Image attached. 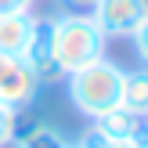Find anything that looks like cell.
<instances>
[{
    "mask_svg": "<svg viewBox=\"0 0 148 148\" xmlns=\"http://www.w3.org/2000/svg\"><path fill=\"white\" fill-rule=\"evenodd\" d=\"M105 43L108 36L98 29V22L87 11H69L54 18V58L65 76L105 58Z\"/></svg>",
    "mask_w": 148,
    "mask_h": 148,
    "instance_id": "6da1fadb",
    "label": "cell"
},
{
    "mask_svg": "<svg viewBox=\"0 0 148 148\" xmlns=\"http://www.w3.org/2000/svg\"><path fill=\"white\" fill-rule=\"evenodd\" d=\"M123 72L127 69H119V65L108 62V58H98V62L69 72L65 79H69V98H72V105H76V112L98 119L101 112L116 108L119 98H123Z\"/></svg>",
    "mask_w": 148,
    "mask_h": 148,
    "instance_id": "7a4b0ae2",
    "label": "cell"
},
{
    "mask_svg": "<svg viewBox=\"0 0 148 148\" xmlns=\"http://www.w3.org/2000/svg\"><path fill=\"white\" fill-rule=\"evenodd\" d=\"M40 79L29 69V62L22 54H4L0 51V101L11 108H29L40 94Z\"/></svg>",
    "mask_w": 148,
    "mask_h": 148,
    "instance_id": "3957f363",
    "label": "cell"
},
{
    "mask_svg": "<svg viewBox=\"0 0 148 148\" xmlns=\"http://www.w3.org/2000/svg\"><path fill=\"white\" fill-rule=\"evenodd\" d=\"M90 18L108 40L119 36H134L137 25L148 18V0H98L90 7Z\"/></svg>",
    "mask_w": 148,
    "mask_h": 148,
    "instance_id": "277c9868",
    "label": "cell"
},
{
    "mask_svg": "<svg viewBox=\"0 0 148 148\" xmlns=\"http://www.w3.org/2000/svg\"><path fill=\"white\" fill-rule=\"evenodd\" d=\"M22 58L29 62V69L36 72L40 83H58V79H65L62 65H58V58H54V18H36L33 22V36H29Z\"/></svg>",
    "mask_w": 148,
    "mask_h": 148,
    "instance_id": "5b68a950",
    "label": "cell"
},
{
    "mask_svg": "<svg viewBox=\"0 0 148 148\" xmlns=\"http://www.w3.org/2000/svg\"><path fill=\"white\" fill-rule=\"evenodd\" d=\"M33 14L22 11V14H4L0 18V51L4 54H22L29 43V36H33Z\"/></svg>",
    "mask_w": 148,
    "mask_h": 148,
    "instance_id": "8992f818",
    "label": "cell"
},
{
    "mask_svg": "<svg viewBox=\"0 0 148 148\" xmlns=\"http://www.w3.org/2000/svg\"><path fill=\"white\" fill-rule=\"evenodd\" d=\"M141 119H145V116H137V112H130V108L116 105V108H108V112H101L98 119H94V127H98L108 141H130Z\"/></svg>",
    "mask_w": 148,
    "mask_h": 148,
    "instance_id": "52a82bcc",
    "label": "cell"
},
{
    "mask_svg": "<svg viewBox=\"0 0 148 148\" xmlns=\"http://www.w3.org/2000/svg\"><path fill=\"white\" fill-rule=\"evenodd\" d=\"M123 108L137 116H148V69H134V72H123Z\"/></svg>",
    "mask_w": 148,
    "mask_h": 148,
    "instance_id": "ba28073f",
    "label": "cell"
},
{
    "mask_svg": "<svg viewBox=\"0 0 148 148\" xmlns=\"http://www.w3.org/2000/svg\"><path fill=\"white\" fill-rule=\"evenodd\" d=\"M65 145H69V141H65L54 127H47V123H40V127H36L29 137L14 141V148H65Z\"/></svg>",
    "mask_w": 148,
    "mask_h": 148,
    "instance_id": "9c48e42d",
    "label": "cell"
},
{
    "mask_svg": "<svg viewBox=\"0 0 148 148\" xmlns=\"http://www.w3.org/2000/svg\"><path fill=\"white\" fill-rule=\"evenodd\" d=\"M14 116H18V108H11V105L0 101V148H7L11 137H14Z\"/></svg>",
    "mask_w": 148,
    "mask_h": 148,
    "instance_id": "30bf717a",
    "label": "cell"
},
{
    "mask_svg": "<svg viewBox=\"0 0 148 148\" xmlns=\"http://www.w3.org/2000/svg\"><path fill=\"white\" fill-rule=\"evenodd\" d=\"M130 40H134V51H137V58H141V62L148 65V18L141 22V25H137V33L130 36Z\"/></svg>",
    "mask_w": 148,
    "mask_h": 148,
    "instance_id": "8fae6325",
    "label": "cell"
},
{
    "mask_svg": "<svg viewBox=\"0 0 148 148\" xmlns=\"http://www.w3.org/2000/svg\"><path fill=\"white\" fill-rule=\"evenodd\" d=\"M105 141H108V137L101 134L98 127H90V130H87V134L76 141V148H105Z\"/></svg>",
    "mask_w": 148,
    "mask_h": 148,
    "instance_id": "7c38bea8",
    "label": "cell"
},
{
    "mask_svg": "<svg viewBox=\"0 0 148 148\" xmlns=\"http://www.w3.org/2000/svg\"><path fill=\"white\" fill-rule=\"evenodd\" d=\"M29 7H33V0H0V18L4 14H22Z\"/></svg>",
    "mask_w": 148,
    "mask_h": 148,
    "instance_id": "4fadbf2b",
    "label": "cell"
},
{
    "mask_svg": "<svg viewBox=\"0 0 148 148\" xmlns=\"http://www.w3.org/2000/svg\"><path fill=\"white\" fill-rule=\"evenodd\" d=\"M130 145H134V148H148V116L137 123V130H134V137H130Z\"/></svg>",
    "mask_w": 148,
    "mask_h": 148,
    "instance_id": "5bb4252c",
    "label": "cell"
},
{
    "mask_svg": "<svg viewBox=\"0 0 148 148\" xmlns=\"http://www.w3.org/2000/svg\"><path fill=\"white\" fill-rule=\"evenodd\" d=\"M94 4H98V0H62V7H69V11H87V14H90Z\"/></svg>",
    "mask_w": 148,
    "mask_h": 148,
    "instance_id": "9a60e30c",
    "label": "cell"
},
{
    "mask_svg": "<svg viewBox=\"0 0 148 148\" xmlns=\"http://www.w3.org/2000/svg\"><path fill=\"white\" fill-rule=\"evenodd\" d=\"M105 148H134L130 141H105Z\"/></svg>",
    "mask_w": 148,
    "mask_h": 148,
    "instance_id": "2e32d148",
    "label": "cell"
},
{
    "mask_svg": "<svg viewBox=\"0 0 148 148\" xmlns=\"http://www.w3.org/2000/svg\"><path fill=\"white\" fill-rule=\"evenodd\" d=\"M65 148H76V145H65Z\"/></svg>",
    "mask_w": 148,
    "mask_h": 148,
    "instance_id": "e0dca14e",
    "label": "cell"
}]
</instances>
